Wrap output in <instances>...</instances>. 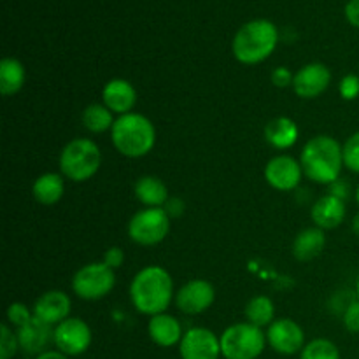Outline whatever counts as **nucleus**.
Returning a JSON list of instances; mask_svg holds the SVG:
<instances>
[{"label": "nucleus", "instance_id": "obj_1", "mask_svg": "<svg viewBox=\"0 0 359 359\" xmlns=\"http://www.w3.org/2000/svg\"><path fill=\"white\" fill-rule=\"evenodd\" d=\"M174 298V280L168 270L160 265L144 266L130 283V302L139 314L147 318L167 312Z\"/></svg>", "mask_w": 359, "mask_h": 359}, {"label": "nucleus", "instance_id": "obj_2", "mask_svg": "<svg viewBox=\"0 0 359 359\" xmlns=\"http://www.w3.org/2000/svg\"><path fill=\"white\" fill-rule=\"evenodd\" d=\"M298 160L305 177L316 184L330 186L339 181L346 168L342 144L332 135H316L309 139Z\"/></svg>", "mask_w": 359, "mask_h": 359}, {"label": "nucleus", "instance_id": "obj_3", "mask_svg": "<svg viewBox=\"0 0 359 359\" xmlns=\"http://www.w3.org/2000/svg\"><path fill=\"white\" fill-rule=\"evenodd\" d=\"M279 44V30L270 20H251L242 25L231 41V53L242 65H258L272 56Z\"/></svg>", "mask_w": 359, "mask_h": 359}, {"label": "nucleus", "instance_id": "obj_4", "mask_svg": "<svg viewBox=\"0 0 359 359\" xmlns=\"http://www.w3.org/2000/svg\"><path fill=\"white\" fill-rule=\"evenodd\" d=\"M111 142L121 156L132 160L144 158L156 146V128L140 112L118 116L111 130Z\"/></svg>", "mask_w": 359, "mask_h": 359}, {"label": "nucleus", "instance_id": "obj_5", "mask_svg": "<svg viewBox=\"0 0 359 359\" xmlns=\"http://www.w3.org/2000/svg\"><path fill=\"white\" fill-rule=\"evenodd\" d=\"M60 174L72 182H86L102 167V151L91 139L76 137L63 146L58 156Z\"/></svg>", "mask_w": 359, "mask_h": 359}, {"label": "nucleus", "instance_id": "obj_6", "mask_svg": "<svg viewBox=\"0 0 359 359\" xmlns=\"http://www.w3.org/2000/svg\"><path fill=\"white\" fill-rule=\"evenodd\" d=\"M219 340L224 359H258L269 344L266 333L248 321L228 326Z\"/></svg>", "mask_w": 359, "mask_h": 359}, {"label": "nucleus", "instance_id": "obj_7", "mask_svg": "<svg viewBox=\"0 0 359 359\" xmlns=\"http://www.w3.org/2000/svg\"><path fill=\"white\" fill-rule=\"evenodd\" d=\"M170 221L163 207H144L130 217L126 233L133 244L151 248L161 244L168 237Z\"/></svg>", "mask_w": 359, "mask_h": 359}, {"label": "nucleus", "instance_id": "obj_8", "mask_svg": "<svg viewBox=\"0 0 359 359\" xmlns=\"http://www.w3.org/2000/svg\"><path fill=\"white\" fill-rule=\"evenodd\" d=\"M116 286V270L104 262H93L81 266L70 280L72 293L86 302H97L107 297Z\"/></svg>", "mask_w": 359, "mask_h": 359}, {"label": "nucleus", "instance_id": "obj_9", "mask_svg": "<svg viewBox=\"0 0 359 359\" xmlns=\"http://www.w3.org/2000/svg\"><path fill=\"white\" fill-rule=\"evenodd\" d=\"M93 340L90 325L81 318H72L55 326V347L69 358L81 356L86 353Z\"/></svg>", "mask_w": 359, "mask_h": 359}, {"label": "nucleus", "instance_id": "obj_10", "mask_svg": "<svg viewBox=\"0 0 359 359\" xmlns=\"http://www.w3.org/2000/svg\"><path fill=\"white\" fill-rule=\"evenodd\" d=\"M263 175L270 188L284 193L294 191L300 186L302 179L305 177L300 160L290 154H277L270 158L266 161Z\"/></svg>", "mask_w": 359, "mask_h": 359}, {"label": "nucleus", "instance_id": "obj_11", "mask_svg": "<svg viewBox=\"0 0 359 359\" xmlns=\"http://www.w3.org/2000/svg\"><path fill=\"white\" fill-rule=\"evenodd\" d=\"M216 300V290L205 279H191L175 291L174 304L186 316H200L209 311Z\"/></svg>", "mask_w": 359, "mask_h": 359}, {"label": "nucleus", "instance_id": "obj_12", "mask_svg": "<svg viewBox=\"0 0 359 359\" xmlns=\"http://www.w3.org/2000/svg\"><path fill=\"white\" fill-rule=\"evenodd\" d=\"M266 342L280 356H293L305 347V332L293 319L279 318L266 328Z\"/></svg>", "mask_w": 359, "mask_h": 359}, {"label": "nucleus", "instance_id": "obj_13", "mask_svg": "<svg viewBox=\"0 0 359 359\" xmlns=\"http://www.w3.org/2000/svg\"><path fill=\"white\" fill-rule=\"evenodd\" d=\"M332 84V70L325 63L312 62L294 72L293 91L302 100H314L321 97Z\"/></svg>", "mask_w": 359, "mask_h": 359}, {"label": "nucleus", "instance_id": "obj_14", "mask_svg": "<svg viewBox=\"0 0 359 359\" xmlns=\"http://www.w3.org/2000/svg\"><path fill=\"white\" fill-rule=\"evenodd\" d=\"M179 354L181 359H219L221 340L209 328H189L179 344Z\"/></svg>", "mask_w": 359, "mask_h": 359}, {"label": "nucleus", "instance_id": "obj_15", "mask_svg": "<svg viewBox=\"0 0 359 359\" xmlns=\"http://www.w3.org/2000/svg\"><path fill=\"white\" fill-rule=\"evenodd\" d=\"M70 311H72V300L62 290L46 291L35 300L34 307H32L34 318L42 321L44 325L53 326V328L58 326L62 321H65V319H69Z\"/></svg>", "mask_w": 359, "mask_h": 359}, {"label": "nucleus", "instance_id": "obj_16", "mask_svg": "<svg viewBox=\"0 0 359 359\" xmlns=\"http://www.w3.org/2000/svg\"><path fill=\"white\" fill-rule=\"evenodd\" d=\"M102 104L114 112V116L130 114L137 105L135 86L123 77L109 79L102 88Z\"/></svg>", "mask_w": 359, "mask_h": 359}, {"label": "nucleus", "instance_id": "obj_17", "mask_svg": "<svg viewBox=\"0 0 359 359\" xmlns=\"http://www.w3.org/2000/svg\"><path fill=\"white\" fill-rule=\"evenodd\" d=\"M18 342H20V351L25 356H35L49 351L48 347L55 344V328L44 325L39 319H32L23 328L16 330Z\"/></svg>", "mask_w": 359, "mask_h": 359}, {"label": "nucleus", "instance_id": "obj_18", "mask_svg": "<svg viewBox=\"0 0 359 359\" xmlns=\"http://www.w3.org/2000/svg\"><path fill=\"white\" fill-rule=\"evenodd\" d=\"M347 205L344 200L333 195H325L314 202L311 207V219L314 226L321 230H335L346 221Z\"/></svg>", "mask_w": 359, "mask_h": 359}, {"label": "nucleus", "instance_id": "obj_19", "mask_svg": "<svg viewBox=\"0 0 359 359\" xmlns=\"http://www.w3.org/2000/svg\"><path fill=\"white\" fill-rule=\"evenodd\" d=\"M147 335H149L151 342L156 344L158 347H179L184 332H182V325L175 316L163 312L149 318L147 323Z\"/></svg>", "mask_w": 359, "mask_h": 359}, {"label": "nucleus", "instance_id": "obj_20", "mask_svg": "<svg viewBox=\"0 0 359 359\" xmlns=\"http://www.w3.org/2000/svg\"><path fill=\"white\" fill-rule=\"evenodd\" d=\"M300 137L298 125L287 116H279L266 123L265 126V140L273 147V149L286 151L297 144Z\"/></svg>", "mask_w": 359, "mask_h": 359}, {"label": "nucleus", "instance_id": "obj_21", "mask_svg": "<svg viewBox=\"0 0 359 359\" xmlns=\"http://www.w3.org/2000/svg\"><path fill=\"white\" fill-rule=\"evenodd\" d=\"M326 245V235L325 230L318 226H311L302 230L300 233L294 237L291 251L298 262H312L318 258Z\"/></svg>", "mask_w": 359, "mask_h": 359}, {"label": "nucleus", "instance_id": "obj_22", "mask_svg": "<svg viewBox=\"0 0 359 359\" xmlns=\"http://www.w3.org/2000/svg\"><path fill=\"white\" fill-rule=\"evenodd\" d=\"M32 195L41 205H55L65 195V177L56 172L41 174L32 184Z\"/></svg>", "mask_w": 359, "mask_h": 359}, {"label": "nucleus", "instance_id": "obj_23", "mask_svg": "<svg viewBox=\"0 0 359 359\" xmlns=\"http://www.w3.org/2000/svg\"><path fill=\"white\" fill-rule=\"evenodd\" d=\"M133 193L144 207H163L170 198L167 184L156 175H142L137 179Z\"/></svg>", "mask_w": 359, "mask_h": 359}, {"label": "nucleus", "instance_id": "obj_24", "mask_svg": "<svg viewBox=\"0 0 359 359\" xmlns=\"http://www.w3.org/2000/svg\"><path fill=\"white\" fill-rule=\"evenodd\" d=\"M27 81V70L18 58L6 56L0 62V91L4 97H13L20 93Z\"/></svg>", "mask_w": 359, "mask_h": 359}, {"label": "nucleus", "instance_id": "obj_25", "mask_svg": "<svg viewBox=\"0 0 359 359\" xmlns=\"http://www.w3.org/2000/svg\"><path fill=\"white\" fill-rule=\"evenodd\" d=\"M245 321L258 328H269L276 321V305L266 294H258L248 302L244 309Z\"/></svg>", "mask_w": 359, "mask_h": 359}, {"label": "nucleus", "instance_id": "obj_26", "mask_svg": "<svg viewBox=\"0 0 359 359\" xmlns=\"http://www.w3.org/2000/svg\"><path fill=\"white\" fill-rule=\"evenodd\" d=\"M81 119H83L84 128L91 133L111 132L116 121L114 112L109 111L104 104H90L83 111Z\"/></svg>", "mask_w": 359, "mask_h": 359}, {"label": "nucleus", "instance_id": "obj_27", "mask_svg": "<svg viewBox=\"0 0 359 359\" xmlns=\"http://www.w3.org/2000/svg\"><path fill=\"white\" fill-rule=\"evenodd\" d=\"M300 359H340V351L335 342L328 339H314L302 349Z\"/></svg>", "mask_w": 359, "mask_h": 359}, {"label": "nucleus", "instance_id": "obj_28", "mask_svg": "<svg viewBox=\"0 0 359 359\" xmlns=\"http://www.w3.org/2000/svg\"><path fill=\"white\" fill-rule=\"evenodd\" d=\"M20 351L16 330L11 328L7 323L0 326V359H13Z\"/></svg>", "mask_w": 359, "mask_h": 359}, {"label": "nucleus", "instance_id": "obj_29", "mask_svg": "<svg viewBox=\"0 0 359 359\" xmlns=\"http://www.w3.org/2000/svg\"><path fill=\"white\" fill-rule=\"evenodd\" d=\"M6 319L7 325L13 326L14 330H20L34 319V312H32V309H28L27 305L21 304V302H14V304H11L9 307H7Z\"/></svg>", "mask_w": 359, "mask_h": 359}, {"label": "nucleus", "instance_id": "obj_30", "mask_svg": "<svg viewBox=\"0 0 359 359\" xmlns=\"http://www.w3.org/2000/svg\"><path fill=\"white\" fill-rule=\"evenodd\" d=\"M344 149V165L347 170L353 174H359V130L353 135L347 137L346 142L342 144Z\"/></svg>", "mask_w": 359, "mask_h": 359}, {"label": "nucleus", "instance_id": "obj_31", "mask_svg": "<svg viewBox=\"0 0 359 359\" xmlns=\"http://www.w3.org/2000/svg\"><path fill=\"white\" fill-rule=\"evenodd\" d=\"M339 93L347 102L359 98V74H346L339 83Z\"/></svg>", "mask_w": 359, "mask_h": 359}, {"label": "nucleus", "instance_id": "obj_32", "mask_svg": "<svg viewBox=\"0 0 359 359\" xmlns=\"http://www.w3.org/2000/svg\"><path fill=\"white\" fill-rule=\"evenodd\" d=\"M293 79H294V74L291 72L287 67H276V69L272 70V74H270V81H272V84L276 88H280V90L293 86Z\"/></svg>", "mask_w": 359, "mask_h": 359}, {"label": "nucleus", "instance_id": "obj_33", "mask_svg": "<svg viewBox=\"0 0 359 359\" xmlns=\"http://www.w3.org/2000/svg\"><path fill=\"white\" fill-rule=\"evenodd\" d=\"M342 321L347 332L359 333V302L358 300H354L353 304L346 309V312L342 314Z\"/></svg>", "mask_w": 359, "mask_h": 359}, {"label": "nucleus", "instance_id": "obj_34", "mask_svg": "<svg viewBox=\"0 0 359 359\" xmlns=\"http://www.w3.org/2000/svg\"><path fill=\"white\" fill-rule=\"evenodd\" d=\"M102 262H104L109 269L118 270L119 266L125 263V251H123L121 248H118V245H112V248H109L107 251L104 252V259H102Z\"/></svg>", "mask_w": 359, "mask_h": 359}, {"label": "nucleus", "instance_id": "obj_35", "mask_svg": "<svg viewBox=\"0 0 359 359\" xmlns=\"http://www.w3.org/2000/svg\"><path fill=\"white\" fill-rule=\"evenodd\" d=\"M163 209L170 219H177V217H181L182 214H184L186 203L184 200L179 198V196H170V198L167 200V203L163 205Z\"/></svg>", "mask_w": 359, "mask_h": 359}, {"label": "nucleus", "instance_id": "obj_36", "mask_svg": "<svg viewBox=\"0 0 359 359\" xmlns=\"http://www.w3.org/2000/svg\"><path fill=\"white\" fill-rule=\"evenodd\" d=\"M328 193H330V195L337 196V198H340V200H344V202H346V200L349 198V195H351V188H349V184L344 181V179H339V181L332 182V184L328 186Z\"/></svg>", "mask_w": 359, "mask_h": 359}, {"label": "nucleus", "instance_id": "obj_37", "mask_svg": "<svg viewBox=\"0 0 359 359\" xmlns=\"http://www.w3.org/2000/svg\"><path fill=\"white\" fill-rule=\"evenodd\" d=\"M344 14H346V20L349 21L354 28H359V0H349V2L346 4Z\"/></svg>", "mask_w": 359, "mask_h": 359}, {"label": "nucleus", "instance_id": "obj_38", "mask_svg": "<svg viewBox=\"0 0 359 359\" xmlns=\"http://www.w3.org/2000/svg\"><path fill=\"white\" fill-rule=\"evenodd\" d=\"M35 359H70V358L65 356L63 353H60L58 349H49V351H46V353L39 354Z\"/></svg>", "mask_w": 359, "mask_h": 359}, {"label": "nucleus", "instance_id": "obj_39", "mask_svg": "<svg viewBox=\"0 0 359 359\" xmlns=\"http://www.w3.org/2000/svg\"><path fill=\"white\" fill-rule=\"evenodd\" d=\"M351 226H353V231H354V235H356V237H359V210L356 214H354V217H353V223H351Z\"/></svg>", "mask_w": 359, "mask_h": 359}, {"label": "nucleus", "instance_id": "obj_40", "mask_svg": "<svg viewBox=\"0 0 359 359\" xmlns=\"http://www.w3.org/2000/svg\"><path fill=\"white\" fill-rule=\"evenodd\" d=\"M354 200H356V203H358V207H359V182H358L356 189H354Z\"/></svg>", "mask_w": 359, "mask_h": 359}, {"label": "nucleus", "instance_id": "obj_41", "mask_svg": "<svg viewBox=\"0 0 359 359\" xmlns=\"http://www.w3.org/2000/svg\"><path fill=\"white\" fill-rule=\"evenodd\" d=\"M354 297H356V300L359 302V276L356 279V290H354Z\"/></svg>", "mask_w": 359, "mask_h": 359}]
</instances>
